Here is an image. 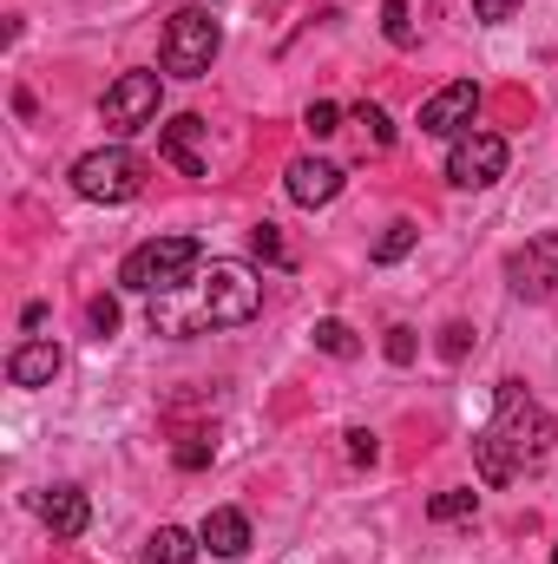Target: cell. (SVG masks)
Masks as SVG:
<instances>
[{
	"mask_svg": "<svg viewBox=\"0 0 558 564\" xmlns=\"http://www.w3.org/2000/svg\"><path fill=\"white\" fill-rule=\"evenodd\" d=\"M348 119H355V126H362V139L375 144V151H388V144H395V119H388V112H382V106H375V99H362V106H355V112H348Z\"/></svg>",
	"mask_w": 558,
	"mask_h": 564,
	"instance_id": "18",
	"label": "cell"
},
{
	"mask_svg": "<svg viewBox=\"0 0 558 564\" xmlns=\"http://www.w3.org/2000/svg\"><path fill=\"white\" fill-rule=\"evenodd\" d=\"M204 139H211V126H204L197 112H184V119H171V126L158 132V158H164V164H178L184 177H211Z\"/></svg>",
	"mask_w": 558,
	"mask_h": 564,
	"instance_id": "10",
	"label": "cell"
},
{
	"mask_svg": "<svg viewBox=\"0 0 558 564\" xmlns=\"http://www.w3.org/2000/svg\"><path fill=\"white\" fill-rule=\"evenodd\" d=\"M264 308V276L237 257H217L197 282V322L204 328H244Z\"/></svg>",
	"mask_w": 558,
	"mask_h": 564,
	"instance_id": "3",
	"label": "cell"
},
{
	"mask_svg": "<svg viewBox=\"0 0 558 564\" xmlns=\"http://www.w3.org/2000/svg\"><path fill=\"white\" fill-rule=\"evenodd\" d=\"M60 341H20L13 355H7V381L13 388H53V375H60Z\"/></svg>",
	"mask_w": 558,
	"mask_h": 564,
	"instance_id": "12",
	"label": "cell"
},
{
	"mask_svg": "<svg viewBox=\"0 0 558 564\" xmlns=\"http://www.w3.org/2000/svg\"><path fill=\"white\" fill-rule=\"evenodd\" d=\"M558 446V421L519 388V381H500V414L493 426L473 440V459H480V479L486 486H513L526 473H539Z\"/></svg>",
	"mask_w": 558,
	"mask_h": 564,
	"instance_id": "1",
	"label": "cell"
},
{
	"mask_svg": "<svg viewBox=\"0 0 558 564\" xmlns=\"http://www.w3.org/2000/svg\"><path fill=\"white\" fill-rule=\"evenodd\" d=\"M506 139L500 132H460L453 151H447V184H460V191H486V184H500L506 177Z\"/></svg>",
	"mask_w": 558,
	"mask_h": 564,
	"instance_id": "7",
	"label": "cell"
},
{
	"mask_svg": "<svg viewBox=\"0 0 558 564\" xmlns=\"http://www.w3.org/2000/svg\"><path fill=\"white\" fill-rule=\"evenodd\" d=\"M197 552H204V539L184 532V525H158L144 539V564H197Z\"/></svg>",
	"mask_w": 558,
	"mask_h": 564,
	"instance_id": "15",
	"label": "cell"
},
{
	"mask_svg": "<svg viewBox=\"0 0 558 564\" xmlns=\"http://www.w3.org/2000/svg\"><path fill=\"white\" fill-rule=\"evenodd\" d=\"M506 282H513L526 302L552 295V282H558V230H539L526 250H513V257H506Z\"/></svg>",
	"mask_w": 558,
	"mask_h": 564,
	"instance_id": "9",
	"label": "cell"
},
{
	"mask_svg": "<svg viewBox=\"0 0 558 564\" xmlns=\"http://www.w3.org/2000/svg\"><path fill=\"white\" fill-rule=\"evenodd\" d=\"M342 440H348V459H355V466H375V453H382V446H375V433H368V426H348Z\"/></svg>",
	"mask_w": 558,
	"mask_h": 564,
	"instance_id": "26",
	"label": "cell"
},
{
	"mask_svg": "<svg viewBox=\"0 0 558 564\" xmlns=\"http://www.w3.org/2000/svg\"><path fill=\"white\" fill-rule=\"evenodd\" d=\"M250 250H257L264 263H277V270H289V263H296V257H289V243H282V230H277V224H257V230H250Z\"/></svg>",
	"mask_w": 558,
	"mask_h": 564,
	"instance_id": "21",
	"label": "cell"
},
{
	"mask_svg": "<svg viewBox=\"0 0 558 564\" xmlns=\"http://www.w3.org/2000/svg\"><path fill=\"white\" fill-rule=\"evenodd\" d=\"M473 119H480V86L473 79H453V86H440L420 106V132L427 139H460V132H473Z\"/></svg>",
	"mask_w": 558,
	"mask_h": 564,
	"instance_id": "8",
	"label": "cell"
},
{
	"mask_svg": "<svg viewBox=\"0 0 558 564\" xmlns=\"http://www.w3.org/2000/svg\"><path fill=\"white\" fill-rule=\"evenodd\" d=\"M466 348H473V328H466V322H447V328H440V355H447V361H466Z\"/></svg>",
	"mask_w": 558,
	"mask_h": 564,
	"instance_id": "24",
	"label": "cell"
},
{
	"mask_svg": "<svg viewBox=\"0 0 558 564\" xmlns=\"http://www.w3.org/2000/svg\"><path fill=\"white\" fill-rule=\"evenodd\" d=\"M415 243H420V224H408V217H401V224H388V230H382V243H375V263H401Z\"/></svg>",
	"mask_w": 558,
	"mask_h": 564,
	"instance_id": "19",
	"label": "cell"
},
{
	"mask_svg": "<svg viewBox=\"0 0 558 564\" xmlns=\"http://www.w3.org/2000/svg\"><path fill=\"white\" fill-rule=\"evenodd\" d=\"M86 322H93V335H99V341H106V335H119V302H112V295H93V302H86Z\"/></svg>",
	"mask_w": 558,
	"mask_h": 564,
	"instance_id": "23",
	"label": "cell"
},
{
	"mask_svg": "<svg viewBox=\"0 0 558 564\" xmlns=\"http://www.w3.org/2000/svg\"><path fill=\"white\" fill-rule=\"evenodd\" d=\"M40 519H46L53 539H79L93 525V506H86L79 486H53V492H40Z\"/></svg>",
	"mask_w": 558,
	"mask_h": 564,
	"instance_id": "13",
	"label": "cell"
},
{
	"mask_svg": "<svg viewBox=\"0 0 558 564\" xmlns=\"http://www.w3.org/2000/svg\"><path fill=\"white\" fill-rule=\"evenodd\" d=\"M73 191L86 204H132L144 191V158L132 144H99L73 164Z\"/></svg>",
	"mask_w": 558,
	"mask_h": 564,
	"instance_id": "5",
	"label": "cell"
},
{
	"mask_svg": "<svg viewBox=\"0 0 558 564\" xmlns=\"http://www.w3.org/2000/svg\"><path fill=\"white\" fill-rule=\"evenodd\" d=\"M473 506H480V492L473 486H453V492H433L427 499V519L433 525H453V519H473Z\"/></svg>",
	"mask_w": 558,
	"mask_h": 564,
	"instance_id": "17",
	"label": "cell"
},
{
	"mask_svg": "<svg viewBox=\"0 0 558 564\" xmlns=\"http://www.w3.org/2000/svg\"><path fill=\"white\" fill-rule=\"evenodd\" d=\"M302 126H309V139H329V132H342V106H335V99H315V106L302 112Z\"/></svg>",
	"mask_w": 558,
	"mask_h": 564,
	"instance_id": "22",
	"label": "cell"
},
{
	"mask_svg": "<svg viewBox=\"0 0 558 564\" xmlns=\"http://www.w3.org/2000/svg\"><path fill=\"white\" fill-rule=\"evenodd\" d=\"M171 459H178V473H204V466H211V446H204V440H184Z\"/></svg>",
	"mask_w": 558,
	"mask_h": 564,
	"instance_id": "27",
	"label": "cell"
},
{
	"mask_svg": "<svg viewBox=\"0 0 558 564\" xmlns=\"http://www.w3.org/2000/svg\"><path fill=\"white\" fill-rule=\"evenodd\" d=\"M158 106H164V73H119L99 99V119L112 139H132L144 126H158Z\"/></svg>",
	"mask_w": 558,
	"mask_h": 564,
	"instance_id": "6",
	"label": "cell"
},
{
	"mask_svg": "<svg viewBox=\"0 0 558 564\" xmlns=\"http://www.w3.org/2000/svg\"><path fill=\"white\" fill-rule=\"evenodd\" d=\"M388 361H395V368H408V361H415V328H408V322H395V328H388Z\"/></svg>",
	"mask_w": 558,
	"mask_h": 564,
	"instance_id": "25",
	"label": "cell"
},
{
	"mask_svg": "<svg viewBox=\"0 0 558 564\" xmlns=\"http://www.w3.org/2000/svg\"><path fill=\"white\" fill-rule=\"evenodd\" d=\"M315 348H322V355H335V361H355V355H362L355 328H348V322H335V315H322V322H315Z\"/></svg>",
	"mask_w": 558,
	"mask_h": 564,
	"instance_id": "16",
	"label": "cell"
},
{
	"mask_svg": "<svg viewBox=\"0 0 558 564\" xmlns=\"http://www.w3.org/2000/svg\"><path fill=\"white\" fill-rule=\"evenodd\" d=\"M526 0H473V20H486V26H500V20H513Z\"/></svg>",
	"mask_w": 558,
	"mask_h": 564,
	"instance_id": "28",
	"label": "cell"
},
{
	"mask_svg": "<svg viewBox=\"0 0 558 564\" xmlns=\"http://www.w3.org/2000/svg\"><path fill=\"white\" fill-rule=\"evenodd\" d=\"M552 564H558V552H552Z\"/></svg>",
	"mask_w": 558,
	"mask_h": 564,
	"instance_id": "29",
	"label": "cell"
},
{
	"mask_svg": "<svg viewBox=\"0 0 558 564\" xmlns=\"http://www.w3.org/2000/svg\"><path fill=\"white\" fill-rule=\"evenodd\" d=\"M382 33H388V46H415V13H408V0H382Z\"/></svg>",
	"mask_w": 558,
	"mask_h": 564,
	"instance_id": "20",
	"label": "cell"
},
{
	"mask_svg": "<svg viewBox=\"0 0 558 564\" xmlns=\"http://www.w3.org/2000/svg\"><path fill=\"white\" fill-rule=\"evenodd\" d=\"M197 539H204V552H217V558H244V552H250V519H244L237 506H217V512H204Z\"/></svg>",
	"mask_w": 558,
	"mask_h": 564,
	"instance_id": "14",
	"label": "cell"
},
{
	"mask_svg": "<svg viewBox=\"0 0 558 564\" xmlns=\"http://www.w3.org/2000/svg\"><path fill=\"white\" fill-rule=\"evenodd\" d=\"M197 263H204V250L191 243V237H151V243H139L126 263H119V282L132 289V295H178L184 282L197 276Z\"/></svg>",
	"mask_w": 558,
	"mask_h": 564,
	"instance_id": "4",
	"label": "cell"
},
{
	"mask_svg": "<svg viewBox=\"0 0 558 564\" xmlns=\"http://www.w3.org/2000/svg\"><path fill=\"white\" fill-rule=\"evenodd\" d=\"M224 53V20L211 7H178L164 20V40H158V66L171 79H204Z\"/></svg>",
	"mask_w": 558,
	"mask_h": 564,
	"instance_id": "2",
	"label": "cell"
},
{
	"mask_svg": "<svg viewBox=\"0 0 558 564\" xmlns=\"http://www.w3.org/2000/svg\"><path fill=\"white\" fill-rule=\"evenodd\" d=\"M282 191H289V204L322 210V204H335V197H342V164H329V158H296V164H289V177H282Z\"/></svg>",
	"mask_w": 558,
	"mask_h": 564,
	"instance_id": "11",
	"label": "cell"
}]
</instances>
